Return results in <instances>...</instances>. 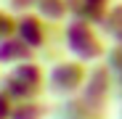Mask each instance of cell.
Segmentation results:
<instances>
[{"mask_svg": "<svg viewBox=\"0 0 122 119\" xmlns=\"http://www.w3.org/2000/svg\"><path fill=\"white\" fill-rule=\"evenodd\" d=\"M64 40H66V48L82 64L104 56V43H101V37H98V32H96V27L90 21L74 19V21L66 27V32H64Z\"/></svg>", "mask_w": 122, "mask_h": 119, "instance_id": "cell-1", "label": "cell"}, {"mask_svg": "<svg viewBox=\"0 0 122 119\" xmlns=\"http://www.w3.org/2000/svg\"><path fill=\"white\" fill-rule=\"evenodd\" d=\"M43 82H45V71L40 64H19L13 66V71L5 77V93L11 98H21V101H29L35 98L40 90H43Z\"/></svg>", "mask_w": 122, "mask_h": 119, "instance_id": "cell-2", "label": "cell"}, {"mask_svg": "<svg viewBox=\"0 0 122 119\" xmlns=\"http://www.w3.org/2000/svg\"><path fill=\"white\" fill-rule=\"evenodd\" d=\"M85 77H88V71H85L82 61H64V64H56L51 69L48 85L58 95H72V93H77L80 87H82Z\"/></svg>", "mask_w": 122, "mask_h": 119, "instance_id": "cell-3", "label": "cell"}, {"mask_svg": "<svg viewBox=\"0 0 122 119\" xmlns=\"http://www.w3.org/2000/svg\"><path fill=\"white\" fill-rule=\"evenodd\" d=\"M19 40H24V43L35 50V48H43L45 40H48V21L40 16H21L19 19Z\"/></svg>", "mask_w": 122, "mask_h": 119, "instance_id": "cell-4", "label": "cell"}, {"mask_svg": "<svg viewBox=\"0 0 122 119\" xmlns=\"http://www.w3.org/2000/svg\"><path fill=\"white\" fill-rule=\"evenodd\" d=\"M0 61H11L13 66L19 64H27L32 61V48L24 43V40H5V43H0Z\"/></svg>", "mask_w": 122, "mask_h": 119, "instance_id": "cell-5", "label": "cell"}, {"mask_svg": "<svg viewBox=\"0 0 122 119\" xmlns=\"http://www.w3.org/2000/svg\"><path fill=\"white\" fill-rule=\"evenodd\" d=\"M37 11L40 16L51 21V19H61L69 11V0H37Z\"/></svg>", "mask_w": 122, "mask_h": 119, "instance_id": "cell-6", "label": "cell"}, {"mask_svg": "<svg viewBox=\"0 0 122 119\" xmlns=\"http://www.w3.org/2000/svg\"><path fill=\"white\" fill-rule=\"evenodd\" d=\"M43 116H45V106L43 103H29V101L13 106V114H11V119H43Z\"/></svg>", "mask_w": 122, "mask_h": 119, "instance_id": "cell-7", "label": "cell"}, {"mask_svg": "<svg viewBox=\"0 0 122 119\" xmlns=\"http://www.w3.org/2000/svg\"><path fill=\"white\" fill-rule=\"evenodd\" d=\"M104 24H106V32H112V37L122 45V5L109 8L106 19H104Z\"/></svg>", "mask_w": 122, "mask_h": 119, "instance_id": "cell-8", "label": "cell"}, {"mask_svg": "<svg viewBox=\"0 0 122 119\" xmlns=\"http://www.w3.org/2000/svg\"><path fill=\"white\" fill-rule=\"evenodd\" d=\"M13 32H19V21L5 13V11H0V43H5V40L13 37Z\"/></svg>", "mask_w": 122, "mask_h": 119, "instance_id": "cell-9", "label": "cell"}, {"mask_svg": "<svg viewBox=\"0 0 122 119\" xmlns=\"http://www.w3.org/2000/svg\"><path fill=\"white\" fill-rule=\"evenodd\" d=\"M13 114V103H11V95L5 90H0V119H11Z\"/></svg>", "mask_w": 122, "mask_h": 119, "instance_id": "cell-10", "label": "cell"}]
</instances>
